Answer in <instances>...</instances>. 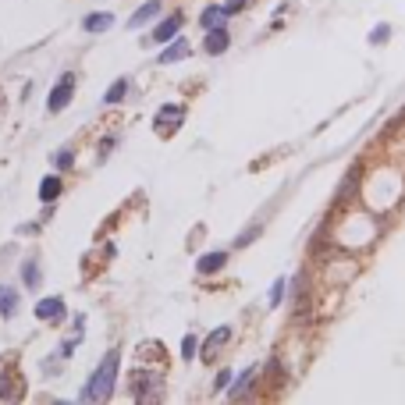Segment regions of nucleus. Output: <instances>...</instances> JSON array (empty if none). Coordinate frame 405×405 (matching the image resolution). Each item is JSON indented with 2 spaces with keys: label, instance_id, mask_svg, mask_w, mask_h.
Here are the masks:
<instances>
[{
  "label": "nucleus",
  "instance_id": "obj_10",
  "mask_svg": "<svg viewBox=\"0 0 405 405\" xmlns=\"http://www.w3.org/2000/svg\"><path fill=\"white\" fill-rule=\"evenodd\" d=\"M224 263H228V252H210V256H199L196 270L199 274H217V270H224Z\"/></svg>",
  "mask_w": 405,
  "mask_h": 405
},
{
  "label": "nucleus",
  "instance_id": "obj_16",
  "mask_svg": "<svg viewBox=\"0 0 405 405\" xmlns=\"http://www.w3.org/2000/svg\"><path fill=\"white\" fill-rule=\"evenodd\" d=\"M21 281H25V288H39V281H43V277H39V267L29 260V263H21Z\"/></svg>",
  "mask_w": 405,
  "mask_h": 405
},
{
  "label": "nucleus",
  "instance_id": "obj_2",
  "mask_svg": "<svg viewBox=\"0 0 405 405\" xmlns=\"http://www.w3.org/2000/svg\"><path fill=\"white\" fill-rule=\"evenodd\" d=\"M72 96H75V75H72V72H64V75H61V82L54 85L50 100H47V111H50V114L64 111V107L72 103Z\"/></svg>",
  "mask_w": 405,
  "mask_h": 405
},
{
  "label": "nucleus",
  "instance_id": "obj_6",
  "mask_svg": "<svg viewBox=\"0 0 405 405\" xmlns=\"http://www.w3.org/2000/svg\"><path fill=\"white\" fill-rule=\"evenodd\" d=\"M182 21H185L182 14H175V18H167V21H160V25L153 29V39H157V43H171V39H175V36L182 32Z\"/></svg>",
  "mask_w": 405,
  "mask_h": 405
},
{
  "label": "nucleus",
  "instance_id": "obj_19",
  "mask_svg": "<svg viewBox=\"0 0 405 405\" xmlns=\"http://www.w3.org/2000/svg\"><path fill=\"white\" fill-rule=\"evenodd\" d=\"M72 160H75V153H72V149H61V153L54 157V164H57L61 171H68V167H72Z\"/></svg>",
  "mask_w": 405,
  "mask_h": 405
},
{
  "label": "nucleus",
  "instance_id": "obj_15",
  "mask_svg": "<svg viewBox=\"0 0 405 405\" xmlns=\"http://www.w3.org/2000/svg\"><path fill=\"white\" fill-rule=\"evenodd\" d=\"M124 93H128V78H118V82L111 85V89L103 93V103H107V107H114V103L124 100Z\"/></svg>",
  "mask_w": 405,
  "mask_h": 405
},
{
  "label": "nucleus",
  "instance_id": "obj_18",
  "mask_svg": "<svg viewBox=\"0 0 405 405\" xmlns=\"http://www.w3.org/2000/svg\"><path fill=\"white\" fill-rule=\"evenodd\" d=\"M388 36H391V25H377L370 32V43H373V47H380V43H388Z\"/></svg>",
  "mask_w": 405,
  "mask_h": 405
},
{
  "label": "nucleus",
  "instance_id": "obj_5",
  "mask_svg": "<svg viewBox=\"0 0 405 405\" xmlns=\"http://www.w3.org/2000/svg\"><path fill=\"white\" fill-rule=\"evenodd\" d=\"M157 14H160V0H149V4H142L132 18H128V29H142L146 21H153Z\"/></svg>",
  "mask_w": 405,
  "mask_h": 405
},
{
  "label": "nucleus",
  "instance_id": "obj_1",
  "mask_svg": "<svg viewBox=\"0 0 405 405\" xmlns=\"http://www.w3.org/2000/svg\"><path fill=\"white\" fill-rule=\"evenodd\" d=\"M118 352H107L103 355V362L93 370V377L85 380V391H82V402H107L114 395V388H118Z\"/></svg>",
  "mask_w": 405,
  "mask_h": 405
},
{
  "label": "nucleus",
  "instance_id": "obj_20",
  "mask_svg": "<svg viewBox=\"0 0 405 405\" xmlns=\"http://www.w3.org/2000/svg\"><path fill=\"white\" fill-rule=\"evenodd\" d=\"M281 298H285V277H281V281H274V288H270V306H277Z\"/></svg>",
  "mask_w": 405,
  "mask_h": 405
},
{
  "label": "nucleus",
  "instance_id": "obj_22",
  "mask_svg": "<svg viewBox=\"0 0 405 405\" xmlns=\"http://www.w3.org/2000/svg\"><path fill=\"white\" fill-rule=\"evenodd\" d=\"M245 8V0H228V4H224V11L228 14H234V11H242Z\"/></svg>",
  "mask_w": 405,
  "mask_h": 405
},
{
  "label": "nucleus",
  "instance_id": "obj_21",
  "mask_svg": "<svg viewBox=\"0 0 405 405\" xmlns=\"http://www.w3.org/2000/svg\"><path fill=\"white\" fill-rule=\"evenodd\" d=\"M182 355H185V359H192V355H196V334H188V338L182 341Z\"/></svg>",
  "mask_w": 405,
  "mask_h": 405
},
{
  "label": "nucleus",
  "instance_id": "obj_7",
  "mask_svg": "<svg viewBox=\"0 0 405 405\" xmlns=\"http://www.w3.org/2000/svg\"><path fill=\"white\" fill-rule=\"evenodd\" d=\"M224 341H231V327H217V331H213V334L203 341V362H210L213 352H217V349L224 345Z\"/></svg>",
  "mask_w": 405,
  "mask_h": 405
},
{
  "label": "nucleus",
  "instance_id": "obj_9",
  "mask_svg": "<svg viewBox=\"0 0 405 405\" xmlns=\"http://www.w3.org/2000/svg\"><path fill=\"white\" fill-rule=\"evenodd\" d=\"M64 313V303H61V298H39V303H36V320H54V316H61Z\"/></svg>",
  "mask_w": 405,
  "mask_h": 405
},
{
  "label": "nucleus",
  "instance_id": "obj_17",
  "mask_svg": "<svg viewBox=\"0 0 405 405\" xmlns=\"http://www.w3.org/2000/svg\"><path fill=\"white\" fill-rule=\"evenodd\" d=\"M252 377H256V366H249V370L239 377V388L231 391V398H245V395H249V384H252Z\"/></svg>",
  "mask_w": 405,
  "mask_h": 405
},
{
  "label": "nucleus",
  "instance_id": "obj_4",
  "mask_svg": "<svg viewBox=\"0 0 405 405\" xmlns=\"http://www.w3.org/2000/svg\"><path fill=\"white\" fill-rule=\"evenodd\" d=\"M203 47H206V54H210V57L224 54V50H228V32H224V25H221V29H206Z\"/></svg>",
  "mask_w": 405,
  "mask_h": 405
},
{
  "label": "nucleus",
  "instance_id": "obj_11",
  "mask_svg": "<svg viewBox=\"0 0 405 405\" xmlns=\"http://www.w3.org/2000/svg\"><path fill=\"white\" fill-rule=\"evenodd\" d=\"M192 50H188V39H175L171 47L160 54V64H175V61H185Z\"/></svg>",
  "mask_w": 405,
  "mask_h": 405
},
{
  "label": "nucleus",
  "instance_id": "obj_23",
  "mask_svg": "<svg viewBox=\"0 0 405 405\" xmlns=\"http://www.w3.org/2000/svg\"><path fill=\"white\" fill-rule=\"evenodd\" d=\"M228 380H231V370H221V373H217V384H213V388H224Z\"/></svg>",
  "mask_w": 405,
  "mask_h": 405
},
{
  "label": "nucleus",
  "instance_id": "obj_8",
  "mask_svg": "<svg viewBox=\"0 0 405 405\" xmlns=\"http://www.w3.org/2000/svg\"><path fill=\"white\" fill-rule=\"evenodd\" d=\"M85 32H107L114 25V14H107V11H93V14H85Z\"/></svg>",
  "mask_w": 405,
  "mask_h": 405
},
{
  "label": "nucleus",
  "instance_id": "obj_13",
  "mask_svg": "<svg viewBox=\"0 0 405 405\" xmlns=\"http://www.w3.org/2000/svg\"><path fill=\"white\" fill-rule=\"evenodd\" d=\"M0 313H4V320H11L18 313V292L14 288H0Z\"/></svg>",
  "mask_w": 405,
  "mask_h": 405
},
{
  "label": "nucleus",
  "instance_id": "obj_12",
  "mask_svg": "<svg viewBox=\"0 0 405 405\" xmlns=\"http://www.w3.org/2000/svg\"><path fill=\"white\" fill-rule=\"evenodd\" d=\"M61 188H64L61 178H57V175H47V178L39 182V199H43V203H54V199L61 196Z\"/></svg>",
  "mask_w": 405,
  "mask_h": 405
},
{
  "label": "nucleus",
  "instance_id": "obj_14",
  "mask_svg": "<svg viewBox=\"0 0 405 405\" xmlns=\"http://www.w3.org/2000/svg\"><path fill=\"white\" fill-rule=\"evenodd\" d=\"M224 18H228V11L213 4V8H206V11H203V18H199V21H203V29H221V25H224Z\"/></svg>",
  "mask_w": 405,
  "mask_h": 405
},
{
  "label": "nucleus",
  "instance_id": "obj_3",
  "mask_svg": "<svg viewBox=\"0 0 405 405\" xmlns=\"http://www.w3.org/2000/svg\"><path fill=\"white\" fill-rule=\"evenodd\" d=\"M182 118H185V107L167 103V107H160V114H157L153 128H157L160 135H171V128H178V124H182Z\"/></svg>",
  "mask_w": 405,
  "mask_h": 405
}]
</instances>
